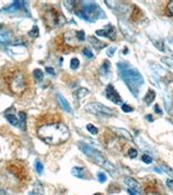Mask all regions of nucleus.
<instances>
[{
  "instance_id": "nucleus-1",
  "label": "nucleus",
  "mask_w": 173,
  "mask_h": 195,
  "mask_svg": "<svg viewBox=\"0 0 173 195\" xmlns=\"http://www.w3.org/2000/svg\"><path fill=\"white\" fill-rule=\"evenodd\" d=\"M37 136L48 145H60L67 141L70 133L63 123H50L38 127Z\"/></svg>"
},
{
  "instance_id": "nucleus-2",
  "label": "nucleus",
  "mask_w": 173,
  "mask_h": 195,
  "mask_svg": "<svg viewBox=\"0 0 173 195\" xmlns=\"http://www.w3.org/2000/svg\"><path fill=\"white\" fill-rule=\"evenodd\" d=\"M117 69L120 71V78L123 79L129 91L133 93L134 97H138L141 86L145 82L143 75L139 73V70L134 67L132 64L126 62L117 63Z\"/></svg>"
},
{
  "instance_id": "nucleus-3",
  "label": "nucleus",
  "mask_w": 173,
  "mask_h": 195,
  "mask_svg": "<svg viewBox=\"0 0 173 195\" xmlns=\"http://www.w3.org/2000/svg\"><path fill=\"white\" fill-rule=\"evenodd\" d=\"M78 148H79L87 157L91 158L93 160V162H96V165H99L100 167L104 168L112 177H114V178L117 177V170H116V168L114 167L110 161L106 160L105 158L103 157L96 149H94L93 147L89 146L88 144L83 143V141H78Z\"/></svg>"
},
{
  "instance_id": "nucleus-4",
  "label": "nucleus",
  "mask_w": 173,
  "mask_h": 195,
  "mask_svg": "<svg viewBox=\"0 0 173 195\" xmlns=\"http://www.w3.org/2000/svg\"><path fill=\"white\" fill-rule=\"evenodd\" d=\"M76 14L88 22H96L101 18H105L100 6L93 1H81V9L80 11H77Z\"/></svg>"
},
{
  "instance_id": "nucleus-5",
  "label": "nucleus",
  "mask_w": 173,
  "mask_h": 195,
  "mask_svg": "<svg viewBox=\"0 0 173 195\" xmlns=\"http://www.w3.org/2000/svg\"><path fill=\"white\" fill-rule=\"evenodd\" d=\"M44 21H45L46 25L50 29L59 28L66 23L65 17L54 8H52L44 13Z\"/></svg>"
},
{
  "instance_id": "nucleus-6",
  "label": "nucleus",
  "mask_w": 173,
  "mask_h": 195,
  "mask_svg": "<svg viewBox=\"0 0 173 195\" xmlns=\"http://www.w3.org/2000/svg\"><path fill=\"white\" fill-rule=\"evenodd\" d=\"M9 87H10V90L13 93H17V94H21V93L24 92L25 78L23 74L20 73V71H17V73L13 74L10 81H9Z\"/></svg>"
},
{
  "instance_id": "nucleus-7",
  "label": "nucleus",
  "mask_w": 173,
  "mask_h": 195,
  "mask_svg": "<svg viewBox=\"0 0 173 195\" xmlns=\"http://www.w3.org/2000/svg\"><path fill=\"white\" fill-rule=\"evenodd\" d=\"M85 110L89 113H92V114L100 115V116H112L113 115V111L110 110L108 106H105L102 103L99 102H91L85 104Z\"/></svg>"
},
{
  "instance_id": "nucleus-8",
  "label": "nucleus",
  "mask_w": 173,
  "mask_h": 195,
  "mask_svg": "<svg viewBox=\"0 0 173 195\" xmlns=\"http://www.w3.org/2000/svg\"><path fill=\"white\" fill-rule=\"evenodd\" d=\"M118 26H120V32L123 33V35L126 38V40L129 41V42H135V40H136L135 32H134V31L132 30L124 21L118 20Z\"/></svg>"
},
{
  "instance_id": "nucleus-9",
  "label": "nucleus",
  "mask_w": 173,
  "mask_h": 195,
  "mask_svg": "<svg viewBox=\"0 0 173 195\" xmlns=\"http://www.w3.org/2000/svg\"><path fill=\"white\" fill-rule=\"evenodd\" d=\"M105 95H106V99H108V100L112 101V102L115 103V104H123L122 97H120V95L116 92L115 88H114L112 85H108V87H106Z\"/></svg>"
},
{
  "instance_id": "nucleus-10",
  "label": "nucleus",
  "mask_w": 173,
  "mask_h": 195,
  "mask_svg": "<svg viewBox=\"0 0 173 195\" xmlns=\"http://www.w3.org/2000/svg\"><path fill=\"white\" fill-rule=\"evenodd\" d=\"M96 35H100V36H105V38H108L110 40H115L116 38V33H115V28H114L112 24H108L104 29L102 30H98L96 31Z\"/></svg>"
},
{
  "instance_id": "nucleus-11",
  "label": "nucleus",
  "mask_w": 173,
  "mask_h": 195,
  "mask_svg": "<svg viewBox=\"0 0 173 195\" xmlns=\"http://www.w3.org/2000/svg\"><path fill=\"white\" fill-rule=\"evenodd\" d=\"M12 42V33L10 30L0 26V44H9Z\"/></svg>"
},
{
  "instance_id": "nucleus-12",
  "label": "nucleus",
  "mask_w": 173,
  "mask_h": 195,
  "mask_svg": "<svg viewBox=\"0 0 173 195\" xmlns=\"http://www.w3.org/2000/svg\"><path fill=\"white\" fill-rule=\"evenodd\" d=\"M125 184L128 186V189L132 191H134V192L138 193V194H140L141 192V189H140V185H139V183L137 182L136 180H134L133 178H125Z\"/></svg>"
},
{
  "instance_id": "nucleus-13",
  "label": "nucleus",
  "mask_w": 173,
  "mask_h": 195,
  "mask_svg": "<svg viewBox=\"0 0 173 195\" xmlns=\"http://www.w3.org/2000/svg\"><path fill=\"white\" fill-rule=\"evenodd\" d=\"M25 7V1H21V0H18V1H13L12 5H10L9 7L2 9L3 12H15V11L20 10L22 8Z\"/></svg>"
},
{
  "instance_id": "nucleus-14",
  "label": "nucleus",
  "mask_w": 173,
  "mask_h": 195,
  "mask_svg": "<svg viewBox=\"0 0 173 195\" xmlns=\"http://www.w3.org/2000/svg\"><path fill=\"white\" fill-rule=\"evenodd\" d=\"M111 130H113L115 133L116 135L120 136V137H123L125 139L129 140V141H133V136L131 135V133L128 132V130L124 129V128H118V127H110Z\"/></svg>"
},
{
  "instance_id": "nucleus-15",
  "label": "nucleus",
  "mask_w": 173,
  "mask_h": 195,
  "mask_svg": "<svg viewBox=\"0 0 173 195\" xmlns=\"http://www.w3.org/2000/svg\"><path fill=\"white\" fill-rule=\"evenodd\" d=\"M56 99H57V102L59 103L60 108L63 109L65 112H67V113H71V112H73V111H71L70 105H69V103H68V101L66 100L65 97H64L63 95L60 94V93H57V94H56Z\"/></svg>"
},
{
  "instance_id": "nucleus-16",
  "label": "nucleus",
  "mask_w": 173,
  "mask_h": 195,
  "mask_svg": "<svg viewBox=\"0 0 173 195\" xmlns=\"http://www.w3.org/2000/svg\"><path fill=\"white\" fill-rule=\"evenodd\" d=\"M88 38H89V42L91 43V45L96 48V50H102V48H104L105 46H108L105 43H102L96 38H94V36H89Z\"/></svg>"
},
{
  "instance_id": "nucleus-17",
  "label": "nucleus",
  "mask_w": 173,
  "mask_h": 195,
  "mask_svg": "<svg viewBox=\"0 0 173 195\" xmlns=\"http://www.w3.org/2000/svg\"><path fill=\"white\" fill-rule=\"evenodd\" d=\"M151 69L155 71V74H157V76H159V77H164V76H167V74H168V71H167L164 68H162L160 65H157V64H151L150 65Z\"/></svg>"
},
{
  "instance_id": "nucleus-18",
  "label": "nucleus",
  "mask_w": 173,
  "mask_h": 195,
  "mask_svg": "<svg viewBox=\"0 0 173 195\" xmlns=\"http://www.w3.org/2000/svg\"><path fill=\"white\" fill-rule=\"evenodd\" d=\"M19 127L22 130H24L26 128V114L23 111L19 112Z\"/></svg>"
},
{
  "instance_id": "nucleus-19",
  "label": "nucleus",
  "mask_w": 173,
  "mask_h": 195,
  "mask_svg": "<svg viewBox=\"0 0 173 195\" xmlns=\"http://www.w3.org/2000/svg\"><path fill=\"white\" fill-rule=\"evenodd\" d=\"M155 99V92L152 90V89H149L148 92L146 93L145 97H144V101H145V103H147V104L149 105L153 102Z\"/></svg>"
},
{
  "instance_id": "nucleus-20",
  "label": "nucleus",
  "mask_w": 173,
  "mask_h": 195,
  "mask_svg": "<svg viewBox=\"0 0 173 195\" xmlns=\"http://www.w3.org/2000/svg\"><path fill=\"white\" fill-rule=\"evenodd\" d=\"M87 94H89V90L88 89H85V88H80V89H78L77 91L73 92V97H75L76 100H79V99H82L85 97Z\"/></svg>"
},
{
  "instance_id": "nucleus-21",
  "label": "nucleus",
  "mask_w": 173,
  "mask_h": 195,
  "mask_svg": "<svg viewBox=\"0 0 173 195\" xmlns=\"http://www.w3.org/2000/svg\"><path fill=\"white\" fill-rule=\"evenodd\" d=\"M163 101H164V106H166L167 112H170L171 108H172V99H171L170 94L168 92H166L163 94Z\"/></svg>"
},
{
  "instance_id": "nucleus-22",
  "label": "nucleus",
  "mask_w": 173,
  "mask_h": 195,
  "mask_svg": "<svg viewBox=\"0 0 173 195\" xmlns=\"http://www.w3.org/2000/svg\"><path fill=\"white\" fill-rule=\"evenodd\" d=\"M71 173H73V175H75L76 178L85 179V169L82 167H75L71 170Z\"/></svg>"
},
{
  "instance_id": "nucleus-23",
  "label": "nucleus",
  "mask_w": 173,
  "mask_h": 195,
  "mask_svg": "<svg viewBox=\"0 0 173 195\" xmlns=\"http://www.w3.org/2000/svg\"><path fill=\"white\" fill-rule=\"evenodd\" d=\"M6 118H7L8 122L10 123L11 125L19 126V120L17 118V116H14V115H12V114H7L6 115Z\"/></svg>"
},
{
  "instance_id": "nucleus-24",
  "label": "nucleus",
  "mask_w": 173,
  "mask_h": 195,
  "mask_svg": "<svg viewBox=\"0 0 173 195\" xmlns=\"http://www.w3.org/2000/svg\"><path fill=\"white\" fill-rule=\"evenodd\" d=\"M43 185L40 181H36L35 184H34V194L35 195H43Z\"/></svg>"
},
{
  "instance_id": "nucleus-25",
  "label": "nucleus",
  "mask_w": 173,
  "mask_h": 195,
  "mask_svg": "<svg viewBox=\"0 0 173 195\" xmlns=\"http://www.w3.org/2000/svg\"><path fill=\"white\" fill-rule=\"evenodd\" d=\"M108 68H110V62L108 60H104L102 67L100 69V74L101 75H106L108 73Z\"/></svg>"
},
{
  "instance_id": "nucleus-26",
  "label": "nucleus",
  "mask_w": 173,
  "mask_h": 195,
  "mask_svg": "<svg viewBox=\"0 0 173 195\" xmlns=\"http://www.w3.org/2000/svg\"><path fill=\"white\" fill-rule=\"evenodd\" d=\"M38 35H40V31H38L37 25H34V26L32 28V30L29 32V36L32 38H38Z\"/></svg>"
},
{
  "instance_id": "nucleus-27",
  "label": "nucleus",
  "mask_w": 173,
  "mask_h": 195,
  "mask_svg": "<svg viewBox=\"0 0 173 195\" xmlns=\"http://www.w3.org/2000/svg\"><path fill=\"white\" fill-rule=\"evenodd\" d=\"M33 76H34V78L38 81L43 80V78H44V74H43V71L41 69H34L33 70Z\"/></svg>"
},
{
  "instance_id": "nucleus-28",
  "label": "nucleus",
  "mask_w": 173,
  "mask_h": 195,
  "mask_svg": "<svg viewBox=\"0 0 173 195\" xmlns=\"http://www.w3.org/2000/svg\"><path fill=\"white\" fill-rule=\"evenodd\" d=\"M34 165H35V170L36 172L38 173V174H42L43 173V170H44V167H43V163L41 162L38 159H36L35 160V163H34Z\"/></svg>"
},
{
  "instance_id": "nucleus-29",
  "label": "nucleus",
  "mask_w": 173,
  "mask_h": 195,
  "mask_svg": "<svg viewBox=\"0 0 173 195\" xmlns=\"http://www.w3.org/2000/svg\"><path fill=\"white\" fill-rule=\"evenodd\" d=\"M161 62H162L163 64H166L168 67L172 68L173 69V59L170 57H162L161 58Z\"/></svg>"
},
{
  "instance_id": "nucleus-30",
  "label": "nucleus",
  "mask_w": 173,
  "mask_h": 195,
  "mask_svg": "<svg viewBox=\"0 0 173 195\" xmlns=\"http://www.w3.org/2000/svg\"><path fill=\"white\" fill-rule=\"evenodd\" d=\"M82 54H83V56H85V58H93V53L91 52V50L89 47H85L83 48V50H82Z\"/></svg>"
},
{
  "instance_id": "nucleus-31",
  "label": "nucleus",
  "mask_w": 173,
  "mask_h": 195,
  "mask_svg": "<svg viewBox=\"0 0 173 195\" xmlns=\"http://www.w3.org/2000/svg\"><path fill=\"white\" fill-rule=\"evenodd\" d=\"M87 129L90 132V134H93V135H96L99 133V129L94 125H92V124H88L87 125Z\"/></svg>"
},
{
  "instance_id": "nucleus-32",
  "label": "nucleus",
  "mask_w": 173,
  "mask_h": 195,
  "mask_svg": "<svg viewBox=\"0 0 173 195\" xmlns=\"http://www.w3.org/2000/svg\"><path fill=\"white\" fill-rule=\"evenodd\" d=\"M64 5H65V7L67 8L69 11H73V7H75L76 5V1H73V0H70V1H64Z\"/></svg>"
},
{
  "instance_id": "nucleus-33",
  "label": "nucleus",
  "mask_w": 173,
  "mask_h": 195,
  "mask_svg": "<svg viewBox=\"0 0 173 195\" xmlns=\"http://www.w3.org/2000/svg\"><path fill=\"white\" fill-rule=\"evenodd\" d=\"M79 64H80V62H79L78 58H73L70 60V68L71 69H77L79 67Z\"/></svg>"
},
{
  "instance_id": "nucleus-34",
  "label": "nucleus",
  "mask_w": 173,
  "mask_h": 195,
  "mask_svg": "<svg viewBox=\"0 0 173 195\" xmlns=\"http://www.w3.org/2000/svg\"><path fill=\"white\" fill-rule=\"evenodd\" d=\"M76 38H77L78 41H80V42L85 41V32H83V31H78V32L76 33Z\"/></svg>"
},
{
  "instance_id": "nucleus-35",
  "label": "nucleus",
  "mask_w": 173,
  "mask_h": 195,
  "mask_svg": "<svg viewBox=\"0 0 173 195\" xmlns=\"http://www.w3.org/2000/svg\"><path fill=\"white\" fill-rule=\"evenodd\" d=\"M141 160H143L145 163H147V165H150V163L152 162V158H151V156H149V155H143L141 156Z\"/></svg>"
},
{
  "instance_id": "nucleus-36",
  "label": "nucleus",
  "mask_w": 173,
  "mask_h": 195,
  "mask_svg": "<svg viewBox=\"0 0 173 195\" xmlns=\"http://www.w3.org/2000/svg\"><path fill=\"white\" fill-rule=\"evenodd\" d=\"M98 180H99V182L104 183V182H106L108 178H106V175L104 174L103 172H99V173H98Z\"/></svg>"
},
{
  "instance_id": "nucleus-37",
  "label": "nucleus",
  "mask_w": 173,
  "mask_h": 195,
  "mask_svg": "<svg viewBox=\"0 0 173 195\" xmlns=\"http://www.w3.org/2000/svg\"><path fill=\"white\" fill-rule=\"evenodd\" d=\"M162 169L164 172H167L169 175H170L171 178H173V169H171V168L168 167V165H162Z\"/></svg>"
},
{
  "instance_id": "nucleus-38",
  "label": "nucleus",
  "mask_w": 173,
  "mask_h": 195,
  "mask_svg": "<svg viewBox=\"0 0 173 195\" xmlns=\"http://www.w3.org/2000/svg\"><path fill=\"white\" fill-rule=\"evenodd\" d=\"M122 110H123L125 113L133 112V108H132V106H129L128 104H125V103H123V104H122Z\"/></svg>"
},
{
  "instance_id": "nucleus-39",
  "label": "nucleus",
  "mask_w": 173,
  "mask_h": 195,
  "mask_svg": "<svg viewBox=\"0 0 173 195\" xmlns=\"http://www.w3.org/2000/svg\"><path fill=\"white\" fill-rule=\"evenodd\" d=\"M116 50H117V48H116L115 46H113V47H110V48L108 50V52H106V55H108V57H112V56H113L114 54H115Z\"/></svg>"
},
{
  "instance_id": "nucleus-40",
  "label": "nucleus",
  "mask_w": 173,
  "mask_h": 195,
  "mask_svg": "<svg viewBox=\"0 0 173 195\" xmlns=\"http://www.w3.org/2000/svg\"><path fill=\"white\" fill-rule=\"evenodd\" d=\"M137 155H138V151L136 149H129V151H128V156L132 158V159H134V158H136L137 157Z\"/></svg>"
},
{
  "instance_id": "nucleus-41",
  "label": "nucleus",
  "mask_w": 173,
  "mask_h": 195,
  "mask_svg": "<svg viewBox=\"0 0 173 195\" xmlns=\"http://www.w3.org/2000/svg\"><path fill=\"white\" fill-rule=\"evenodd\" d=\"M168 11H169V13H170V14L173 15V0L169 2V5H168Z\"/></svg>"
},
{
  "instance_id": "nucleus-42",
  "label": "nucleus",
  "mask_w": 173,
  "mask_h": 195,
  "mask_svg": "<svg viewBox=\"0 0 173 195\" xmlns=\"http://www.w3.org/2000/svg\"><path fill=\"white\" fill-rule=\"evenodd\" d=\"M45 71L47 74H49V75H55V70H54V68H52V67H46L45 68Z\"/></svg>"
},
{
  "instance_id": "nucleus-43",
  "label": "nucleus",
  "mask_w": 173,
  "mask_h": 195,
  "mask_svg": "<svg viewBox=\"0 0 173 195\" xmlns=\"http://www.w3.org/2000/svg\"><path fill=\"white\" fill-rule=\"evenodd\" d=\"M153 110H155V112L157 113V114L162 115V111L160 110V108H159V105H158V104H155V109H153Z\"/></svg>"
},
{
  "instance_id": "nucleus-44",
  "label": "nucleus",
  "mask_w": 173,
  "mask_h": 195,
  "mask_svg": "<svg viewBox=\"0 0 173 195\" xmlns=\"http://www.w3.org/2000/svg\"><path fill=\"white\" fill-rule=\"evenodd\" d=\"M167 185H168V186L171 189V190H173V180H170V179H168V180H167Z\"/></svg>"
},
{
  "instance_id": "nucleus-45",
  "label": "nucleus",
  "mask_w": 173,
  "mask_h": 195,
  "mask_svg": "<svg viewBox=\"0 0 173 195\" xmlns=\"http://www.w3.org/2000/svg\"><path fill=\"white\" fill-rule=\"evenodd\" d=\"M146 120L149 121V122H153V118H152V115L148 114V115H146Z\"/></svg>"
},
{
  "instance_id": "nucleus-46",
  "label": "nucleus",
  "mask_w": 173,
  "mask_h": 195,
  "mask_svg": "<svg viewBox=\"0 0 173 195\" xmlns=\"http://www.w3.org/2000/svg\"><path fill=\"white\" fill-rule=\"evenodd\" d=\"M127 192H128V194H129V195H138V193L134 192V191L129 190V189H127Z\"/></svg>"
},
{
  "instance_id": "nucleus-47",
  "label": "nucleus",
  "mask_w": 173,
  "mask_h": 195,
  "mask_svg": "<svg viewBox=\"0 0 173 195\" xmlns=\"http://www.w3.org/2000/svg\"><path fill=\"white\" fill-rule=\"evenodd\" d=\"M153 170L155 171V172H158V173H162V170H160V169H159V168H153Z\"/></svg>"
},
{
  "instance_id": "nucleus-48",
  "label": "nucleus",
  "mask_w": 173,
  "mask_h": 195,
  "mask_svg": "<svg viewBox=\"0 0 173 195\" xmlns=\"http://www.w3.org/2000/svg\"><path fill=\"white\" fill-rule=\"evenodd\" d=\"M7 193H6V191H3L2 189H0V195H6Z\"/></svg>"
},
{
  "instance_id": "nucleus-49",
  "label": "nucleus",
  "mask_w": 173,
  "mask_h": 195,
  "mask_svg": "<svg viewBox=\"0 0 173 195\" xmlns=\"http://www.w3.org/2000/svg\"><path fill=\"white\" fill-rule=\"evenodd\" d=\"M94 195H101L100 193H96V194H94Z\"/></svg>"
}]
</instances>
